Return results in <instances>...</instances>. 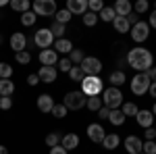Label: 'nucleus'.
<instances>
[{"label": "nucleus", "mask_w": 156, "mask_h": 154, "mask_svg": "<svg viewBox=\"0 0 156 154\" xmlns=\"http://www.w3.org/2000/svg\"><path fill=\"white\" fill-rule=\"evenodd\" d=\"M127 63H129V67H133L135 71H142V73H148L152 69V63H154V56H152V52L148 50V48H133L127 52Z\"/></svg>", "instance_id": "obj_1"}, {"label": "nucleus", "mask_w": 156, "mask_h": 154, "mask_svg": "<svg viewBox=\"0 0 156 154\" xmlns=\"http://www.w3.org/2000/svg\"><path fill=\"white\" fill-rule=\"evenodd\" d=\"M100 92H104V83L100 77H90L85 75L83 81H81V94L83 96H100Z\"/></svg>", "instance_id": "obj_2"}, {"label": "nucleus", "mask_w": 156, "mask_h": 154, "mask_svg": "<svg viewBox=\"0 0 156 154\" xmlns=\"http://www.w3.org/2000/svg\"><path fill=\"white\" fill-rule=\"evenodd\" d=\"M102 104L110 110H115V108H119L123 104V94H121L119 88H106L104 92H102Z\"/></svg>", "instance_id": "obj_3"}, {"label": "nucleus", "mask_w": 156, "mask_h": 154, "mask_svg": "<svg viewBox=\"0 0 156 154\" xmlns=\"http://www.w3.org/2000/svg\"><path fill=\"white\" fill-rule=\"evenodd\" d=\"M85 102H87V96H83L79 90V92H67L62 104L67 106V110H79V108L85 106Z\"/></svg>", "instance_id": "obj_4"}, {"label": "nucleus", "mask_w": 156, "mask_h": 154, "mask_svg": "<svg viewBox=\"0 0 156 154\" xmlns=\"http://www.w3.org/2000/svg\"><path fill=\"white\" fill-rule=\"evenodd\" d=\"M56 2L54 0H36L34 2V13L40 15V17H52L56 15Z\"/></svg>", "instance_id": "obj_5"}, {"label": "nucleus", "mask_w": 156, "mask_h": 154, "mask_svg": "<svg viewBox=\"0 0 156 154\" xmlns=\"http://www.w3.org/2000/svg\"><path fill=\"white\" fill-rule=\"evenodd\" d=\"M79 67H81L83 73L90 75V77H98L100 71H102V63H100V59H96V56H85L83 63H81Z\"/></svg>", "instance_id": "obj_6"}, {"label": "nucleus", "mask_w": 156, "mask_h": 154, "mask_svg": "<svg viewBox=\"0 0 156 154\" xmlns=\"http://www.w3.org/2000/svg\"><path fill=\"white\" fill-rule=\"evenodd\" d=\"M34 44H36L37 48H50L52 44H54V36H52V31H50L48 27H42V29H37L36 36H34Z\"/></svg>", "instance_id": "obj_7"}, {"label": "nucleus", "mask_w": 156, "mask_h": 154, "mask_svg": "<svg viewBox=\"0 0 156 154\" xmlns=\"http://www.w3.org/2000/svg\"><path fill=\"white\" fill-rule=\"evenodd\" d=\"M148 88H150V79H148L146 73H137L131 79V92L135 96H144L148 92Z\"/></svg>", "instance_id": "obj_8"}, {"label": "nucleus", "mask_w": 156, "mask_h": 154, "mask_svg": "<svg viewBox=\"0 0 156 154\" xmlns=\"http://www.w3.org/2000/svg\"><path fill=\"white\" fill-rule=\"evenodd\" d=\"M129 31H131L133 42H146V40H148V34H150V25L144 23V21H140V23L133 25Z\"/></svg>", "instance_id": "obj_9"}, {"label": "nucleus", "mask_w": 156, "mask_h": 154, "mask_svg": "<svg viewBox=\"0 0 156 154\" xmlns=\"http://www.w3.org/2000/svg\"><path fill=\"white\" fill-rule=\"evenodd\" d=\"M87 138H90L92 142H96V144H102L104 138H106V131H104V127H102L100 123H92V125L87 127Z\"/></svg>", "instance_id": "obj_10"}, {"label": "nucleus", "mask_w": 156, "mask_h": 154, "mask_svg": "<svg viewBox=\"0 0 156 154\" xmlns=\"http://www.w3.org/2000/svg\"><path fill=\"white\" fill-rule=\"evenodd\" d=\"M40 63H42V67H54L56 63H58V54H56V50H42L40 52Z\"/></svg>", "instance_id": "obj_11"}, {"label": "nucleus", "mask_w": 156, "mask_h": 154, "mask_svg": "<svg viewBox=\"0 0 156 154\" xmlns=\"http://www.w3.org/2000/svg\"><path fill=\"white\" fill-rule=\"evenodd\" d=\"M9 42H11V48L15 50V54H17V52H23L25 46H27V38H25V34H21V31H15Z\"/></svg>", "instance_id": "obj_12"}, {"label": "nucleus", "mask_w": 156, "mask_h": 154, "mask_svg": "<svg viewBox=\"0 0 156 154\" xmlns=\"http://www.w3.org/2000/svg\"><path fill=\"white\" fill-rule=\"evenodd\" d=\"M67 11L71 15H85L87 13V2L85 0H67Z\"/></svg>", "instance_id": "obj_13"}, {"label": "nucleus", "mask_w": 156, "mask_h": 154, "mask_svg": "<svg viewBox=\"0 0 156 154\" xmlns=\"http://www.w3.org/2000/svg\"><path fill=\"white\" fill-rule=\"evenodd\" d=\"M125 150L129 154H140L142 152V140L137 135H127L125 138Z\"/></svg>", "instance_id": "obj_14"}, {"label": "nucleus", "mask_w": 156, "mask_h": 154, "mask_svg": "<svg viewBox=\"0 0 156 154\" xmlns=\"http://www.w3.org/2000/svg\"><path fill=\"white\" fill-rule=\"evenodd\" d=\"M135 119H137V123H140L144 129H148V127H154V115H152L150 110H137Z\"/></svg>", "instance_id": "obj_15"}, {"label": "nucleus", "mask_w": 156, "mask_h": 154, "mask_svg": "<svg viewBox=\"0 0 156 154\" xmlns=\"http://www.w3.org/2000/svg\"><path fill=\"white\" fill-rule=\"evenodd\" d=\"M37 77H40V81H44V83H52L56 79V67H40Z\"/></svg>", "instance_id": "obj_16"}, {"label": "nucleus", "mask_w": 156, "mask_h": 154, "mask_svg": "<svg viewBox=\"0 0 156 154\" xmlns=\"http://www.w3.org/2000/svg\"><path fill=\"white\" fill-rule=\"evenodd\" d=\"M60 146L69 152V150H75L77 146H79V138H77V133H65L62 135V140H60Z\"/></svg>", "instance_id": "obj_17"}, {"label": "nucleus", "mask_w": 156, "mask_h": 154, "mask_svg": "<svg viewBox=\"0 0 156 154\" xmlns=\"http://www.w3.org/2000/svg\"><path fill=\"white\" fill-rule=\"evenodd\" d=\"M112 11H115L117 17H127L131 13V2L129 0H117L115 6H112Z\"/></svg>", "instance_id": "obj_18"}, {"label": "nucleus", "mask_w": 156, "mask_h": 154, "mask_svg": "<svg viewBox=\"0 0 156 154\" xmlns=\"http://www.w3.org/2000/svg\"><path fill=\"white\" fill-rule=\"evenodd\" d=\"M37 108L42 110V113H52V108H54V100H52V96L50 94H42L37 98Z\"/></svg>", "instance_id": "obj_19"}, {"label": "nucleus", "mask_w": 156, "mask_h": 154, "mask_svg": "<svg viewBox=\"0 0 156 154\" xmlns=\"http://www.w3.org/2000/svg\"><path fill=\"white\" fill-rule=\"evenodd\" d=\"M54 50H56V52H62V54H71V50H73L71 40H67V38L54 40Z\"/></svg>", "instance_id": "obj_20"}, {"label": "nucleus", "mask_w": 156, "mask_h": 154, "mask_svg": "<svg viewBox=\"0 0 156 154\" xmlns=\"http://www.w3.org/2000/svg\"><path fill=\"white\" fill-rule=\"evenodd\" d=\"M119 144H121V138L117 135V133H106L102 146H104L106 150H115V148H119Z\"/></svg>", "instance_id": "obj_21"}, {"label": "nucleus", "mask_w": 156, "mask_h": 154, "mask_svg": "<svg viewBox=\"0 0 156 154\" xmlns=\"http://www.w3.org/2000/svg\"><path fill=\"white\" fill-rule=\"evenodd\" d=\"M112 25H115V29H117L119 34H127V31L131 29V25H129V21H127V17H115Z\"/></svg>", "instance_id": "obj_22"}, {"label": "nucleus", "mask_w": 156, "mask_h": 154, "mask_svg": "<svg viewBox=\"0 0 156 154\" xmlns=\"http://www.w3.org/2000/svg\"><path fill=\"white\" fill-rule=\"evenodd\" d=\"M125 119H127V117L123 115V110H121V108H115V110H110V115H108V121H110L115 127H117V125H123V123H125Z\"/></svg>", "instance_id": "obj_23"}, {"label": "nucleus", "mask_w": 156, "mask_h": 154, "mask_svg": "<svg viewBox=\"0 0 156 154\" xmlns=\"http://www.w3.org/2000/svg\"><path fill=\"white\" fill-rule=\"evenodd\" d=\"M9 4H11L12 11H19V13H27L31 9V2L29 0H11Z\"/></svg>", "instance_id": "obj_24"}, {"label": "nucleus", "mask_w": 156, "mask_h": 154, "mask_svg": "<svg viewBox=\"0 0 156 154\" xmlns=\"http://www.w3.org/2000/svg\"><path fill=\"white\" fill-rule=\"evenodd\" d=\"M15 92V83L11 79H0V96H11Z\"/></svg>", "instance_id": "obj_25"}, {"label": "nucleus", "mask_w": 156, "mask_h": 154, "mask_svg": "<svg viewBox=\"0 0 156 154\" xmlns=\"http://www.w3.org/2000/svg\"><path fill=\"white\" fill-rule=\"evenodd\" d=\"M125 73L123 71H112L110 73V83H112V88H121L123 83H125Z\"/></svg>", "instance_id": "obj_26"}, {"label": "nucleus", "mask_w": 156, "mask_h": 154, "mask_svg": "<svg viewBox=\"0 0 156 154\" xmlns=\"http://www.w3.org/2000/svg\"><path fill=\"white\" fill-rule=\"evenodd\" d=\"M85 106L90 108V110H100L104 104H102V98H100V96H90L87 102H85Z\"/></svg>", "instance_id": "obj_27"}, {"label": "nucleus", "mask_w": 156, "mask_h": 154, "mask_svg": "<svg viewBox=\"0 0 156 154\" xmlns=\"http://www.w3.org/2000/svg\"><path fill=\"white\" fill-rule=\"evenodd\" d=\"M115 17H117V15H115V11H112V6H104V9L100 11V19L106 21V23H112Z\"/></svg>", "instance_id": "obj_28"}, {"label": "nucleus", "mask_w": 156, "mask_h": 154, "mask_svg": "<svg viewBox=\"0 0 156 154\" xmlns=\"http://www.w3.org/2000/svg\"><path fill=\"white\" fill-rule=\"evenodd\" d=\"M54 17H56V23H60V25H65V23H69V21H71V13L67 11V9H62V11H56V15H54Z\"/></svg>", "instance_id": "obj_29"}, {"label": "nucleus", "mask_w": 156, "mask_h": 154, "mask_svg": "<svg viewBox=\"0 0 156 154\" xmlns=\"http://www.w3.org/2000/svg\"><path fill=\"white\" fill-rule=\"evenodd\" d=\"M36 19H37V15L34 11H27V13H23V15H21V23H23L25 27L34 25V23H36Z\"/></svg>", "instance_id": "obj_30"}, {"label": "nucleus", "mask_w": 156, "mask_h": 154, "mask_svg": "<svg viewBox=\"0 0 156 154\" xmlns=\"http://www.w3.org/2000/svg\"><path fill=\"white\" fill-rule=\"evenodd\" d=\"M83 52H81V50H75V48H73L71 50V54H69V60H71L73 65H77V67H79V65H81V63H83Z\"/></svg>", "instance_id": "obj_31"}, {"label": "nucleus", "mask_w": 156, "mask_h": 154, "mask_svg": "<svg viewBox=\"0 0 156 154\" xmlns=\"http://www.w3.org/2000/svg\"><path fill=\"white\" fill-rule=\"evenodd\" d=\"M121 110H123V115H125V117H135V115H137V110H140V108L135 106V104H133V102H125V104H123V108H121Z\"/></svg>", "instance_id": "obj_32"}, {"label": "nucleus", "mask_w": 156, "mask_h": 154, "mask_svg": "<svg viewBox=\"0 0 156 154\" xmlns=\"http://www.w3.org/2000/svg\"><path fill=\"white\" fill-rule=\"evenodd\" d=\"M69 77H71L73 81H83V77H85V73H83V69L81 67H73L71 71H69Z\"/></svg>", "instance_id": "obj_33"}, {"label": "nucleus", "mask_w": 156, "mask_h": 154, "mask_svg": "<svg viewBox=\"0 0 156 154\" xmlns=\"http://www.w3.org/2000/svg\"><path fill=\"white\" fill-rule=\"evenodd\" d=\"M50 31H52V36H54V40H60V38L65 36V25H60V23H54L50 25Z\"/></svg>", "instance_id": "obj_34"}, {"label": "nucleus", "mask_w": 156, "mask_h": 154, "mask_svg": "<svg viewBox=\"0 0 156 154\" xmlns=\"http://www.w3.org/2000/svg\"><path fill=\"white\" fill-rule=\"evenodd\" d=\"M60 140H62L60 133H48V135H46V146H48V148H54V146L60 144Z\"/></svg>", "instance_id": "obj_35"}, {"label": "nucleus", "mask_w": 156, "mask_h": 154, "mask_svg": "<svg viewBox=\"0 0 156 154\" xmlns=\"http://www.w3.org/2000/svg\"><path fill=\"white\" fill-rule=\"evenodd\" d=\"M12 75V67L9 63H0V79H11Z\"/></svg>", "instance_id": "obj_36"}, {"label": "nucleus", "mask_w": 156, "mask_h": 154, "mask_svg": "<svg viewBox=\"0 0 156 154\" xmlns=\"http://www.w3.org/2000/svg\"><path fill=\"white\" fill-rule=\"evenodd\" d=\"M96 23H98V15H96V13H90V11H87V13L83 15V25H87V27H94Z\"/></svg>", "instance_id": "obj_37"}, {"label": "nucleus", "mask_w": 156, "mask_h": 154, "mask_svg": "<svg viewBox=\"0 0 156 154\" xmlns=\"http://www.w3.org/2000/svg\"><path fill=\"white\" fill-rule=\"evenodd\" d=\"M52 117H56V119L67 117V106H65V104H54V108H52Z\"/></svg>", "instance_id": "obj_38"}, {"label": "nucleus", "mask_w": 156, "mask_h": 154, "mask_svg": "<svg viewBox=\"0 0 156 154\" xmlns=\"http://www.w3.org/2000/svg\"><path fill=\"white\" fill-rule=\"evenodd\" d=\"M87 9H90V13H100L104 9V2L102 0H90L87 2Z\"/></svg>", "instance_id": "obj_39"}, {"label": "nucleus", "mask_w": 156, "mask_h": 154, "mask_svg": "<svg viewBox=\"0 0 156 154\" xmlns=\"http://www.w3.org/2000/svg\"><path fill=\"white\" fill-rule=\"evenodd\" d=\"M15 59H17L19 65H27V63L31 60V56H29V52H27V50H23V52H17V54H15Z\"/></svg>", "instance_id": "obj_40"}, {"label": "nucleus", "mask_w": 156, "mask_h": 154, "mask_svg": "<svg viewBox=\"0 0 156 154\" xmlns=\"http://www.w3.org/2000/svg\"><path fill=\"white\" fill-rule=\"evenodd\" d=\"M56 65H58V69H60L62 73H69V71L73 69V63H71L69 59H62V60H58Z\"/></svg>", "instance_id": "obj_41"}, {"label": "nucleus", "mask_w": 156, "mask_h": 154, "mask_svg": "<svg viewBox=\"0 0 156 154\" xmlns=\"http://www.w3.org/2000/svg\"><path fill=\"white\" fill-rule=\"evenodd\" d=\"M142 152H144V154H156V142L142 144Z\"/></svg>", "instance_id": "obj_42"}, {"label": "nucleus", "mask_w": 156, "mask_h": 154, "mask_svg": "<svg viewBox=\"0 0 156 154\" xmlns=\"http://www.w3.org/2000/svg\"><path fill=\"white\" fill-rule=\"evenodd\" d=\"M11 106H12L11 96H2V98H0V108H2V110H9Z\"/></svg>", "instance_id": "obj_43"}, {"label": "nucleus", "mask_w": 156, "mask_h": 154, "mask_svg": "<svg viewBox=\"0 0 156 154\" xmlns=\"http://www.w3.org/2000/svg\"><path fill=\"white\" fill-rule=\"evenodd\" d=\"M148 6H150L148 0H137V2H135V13H146Z\"/></svg>", "instance_id": "obj_44"}, {"label": "nucleus", "mask_w": 156, "mask_h": 154, "mask_svg": "<svg viewBox=\"0 0 156 154\" xmlns=\"http://www.w3.org/2000/svg\"><path fill=\"white\" fill-rule=\"evenodd\" d=\"M144 135H146V142H154V140H156V129H154V127H148Z\"/></svg>", "instance_id": "obj_45"}, {"label": "nucleus", "mask_w": 156, "mask_h": 154, "mask_svg": "<svg viewBox=\"0 0 156 154\" xmlns=\"http://www.w3.org/2000/svg\"><path fill=\"white\" fill-rule=\"evenodd\" d=\"M127 21H129V25H135V23H140V17H137L135 13H129V15H127Z\"/></svg>", "instance_id": "obj_46"}, {"label": "nucleus", "mask_w": 156, "mask_h": 154, "mask_svg": "<svg viewBox=\"0 0 156 154\" xmlns=\"http://www.w3.org/2000/svg\"><path fill=\"white\" fill-rule=\"evenodd\" d=\"M50 154H67V150H65V148H62V146H54V148H50Z\"/></svg>", "instance_id": "obj_47"}, {"label": "nucleus", "mask_w": 156, "mask_h": 154, "mask_svg": "<svg viewBox=\"0 0 156 154\" xmlns=\"http://www.w3.org/2000/svg\"><path fill=\"white\" fill-rule=\"evenodd\" d=\"M146 75H148V79H150L152 83H156V67H152V69L146 73Z\"/></svg>", "instance_id": "obj_48"}, {"label": "nucleus", "mask_w": 156, "mask_h": 154, "mask_svg": "<svg viewBox=\"0 0 156 154\" xmlns=\"http://www.w3.org/2000/svg\"><path fill=\"white\" fill-rule=\"evenodd\" d=\"M27 83H29V85H37V83H40V77H37V75H29V77H27Z\"/></svg>", "instance_id": "obj_49"}, {"label": "nucleus", "mask_w": 156, "mask_h": 154, "mask_svg": "<svg viewBox=\"0 0 156 154\" xmlns=\"http://www.w3.org/2000/svg\"><path fill=\"white\" fill-rule=\"evenodd\" d=\"M98 113H100V119H108V115H110V108L102 106V108H100V110H98Z\"/></svg>", "instance_id": "obj_50"}, {"label": "nucleus", "mask_w": 156, "mask_h": 154, "mask_svg": "<svg viewBox=\"0 0 156 154\" xmlns=\"http://www.w3.org/2000/svg\"><path fill=\"white\" fill-rule=\"evenodd\" d=\"M148 25H150V27H154V29H156V9H154L152 13H150V23H148Z\"/></svg>", "instance_id": "obj_51"}, {"label": "nucleus", "mask_w": 156, "mask_h": 154, "mask_svg": "<svg viewBox=\"0 0 156 154\" xmlns=\"http://www.w3.org/2000/svg\"><path fill=\"white\" fill-rule=\"evenodd\" d=\"M148 92H150V96H152V98H156V83H150Z\"/></svg>", "instance_id": "obj_52"}, {"label": "nucleus", "mask_w": 156, "mask_h": 154, "mask_svg": "<svg viewBox=\"0 0 156 154\" xmlns=\"http://www.w3.org/2000/svg\"><path fill=\"white\" fill-rule=\"evenodd\" d=\"M0 154H9V150H6V146H2V144H0Z\"/></svg>", "instance_id": "obj_53"}, {"label": "nucleus", "mask_w": 156, "mask_h": 154, "mask_svg": "<svg viewBox=\"0 0 156 154\" xmlns=\"http://www.w3.org/2000/svg\"><path fill=\"white\" fill-rule=\"evenodd\" d=\"M4 4H9V2H6V0H0V9H2Z\"/></svg>", "instance_id": "obj_54"}, {"label": "nucleus", "mask_w": 156, "mask_h": 154, "mask_svg": "<svg viewBox=\"0 0 156 154\" xmlns=\"http://www.w3.org/2000/svg\"><path fill=\"white\" fill-rule=\"evenodd\" d=\"M152 115H154V117H156V104H154V106H152Z\"/></svg>", "instance_id": "obj_55"}, {"label": "nucleus", "mask_w": 156, "mask_h": 154, "mask_svg": "<svg viewBox=\"0 0 156 154\" xmlns=\"http://www.w3.org/2000/svg\"><path fill=\"white\" fill-rule=\"evenodd\" d=\"M0 44H2V36H0Z\"/></svg>", "instance_id": "obj_56"}, {"label": "nucleus", "mask_w": 156, "mask_h": 154, "mask_svg": "<svg viewBox=\"0 0 156 154\" xmlns=\"http://www.w3.org/2000/svg\"><path fill=\"white\" fill-rule=\"evenodd\" d=\"M154 129H156V121H154Z\"/></svg>", "instance_id": "obj_57"}, {"label": "nucleus", "mask_w": 156, "mask_h": 154, "mask_svg": "<svg viewBox=\"0 0 156 154\" xmlns=\"http://www.w3.org/2000/svg\"><path fill=\"white\" fill-rule=\"evenodd\" d=\"M0 98H2V96H0Z\"/></svg>", "instance_id": "obj_58"}]
</instances>
